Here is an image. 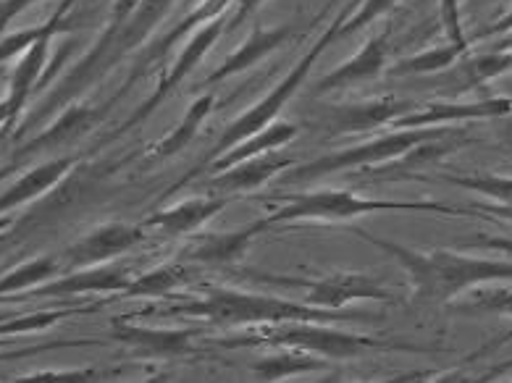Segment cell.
<instances>
[{
    "label": "cell",
    "mask_w": 512,
    "mask_h": 383,
    "mask_svg": "<svg viewBox=\"0 0 512 383\" xmlns=\"http://www.w3.org/2000/svg\"><path fill=\"white\" fill-rule=\"evenodd\" d=\"M352 234L397 260L402 271L407 273L410 284H413V292L418 300L447 302L460 292H465V289H473V286L489 284V281H512V263L465 258V255L444 250L423 255L413 247H405V244L392 242V239L373 237L363 229H352Z\"/></svg>",
    "instance_id": "cell-1"
},
{
    "label": "cell",
    "mask_w": 512,
    "mask_h": 383,
    "mask_svg": "<svg viewBox=\"0 0 512 383\" xmlns=\"http://www.w3.org/2000/svg\"><path fill=\"white\" fill-rule=\"evenodd\" d=\"M171 315H192L203 318L216 326H271V323L284 321H373L371 313H344V310H323L308 302L281 300V297H268V294L239 292L229 286H203V297L195 302H182L171 305Z\"/></svg>",
    "instance_id": "cell-2"
},
{
    "label": "cell",
    "mask_w": 512,
    "mask_h": 383,
    "mask_svg": "<svg viewBox=\"0 0 512 383\" xmlns=\"http://www.w3.org/2000/svg\"><path fill=\"white\" fill-rule=\"evenodd\" d=\"M276 347V349H300L310 355L331 357V360H352L360 357L371 349H394V344L379 342L373 336L350 334V331H339L331 328L329 323L318 321H284L271 323V326H258V331L237 339H221L218 347L242 349V347Z\"/></svg>",
    "instance_id": "cell-3"
},
{
    "label": "cell",
    "mask_w": 512,
    "mask_h": 383,
    "mask_svg": "<svg viewBox=\"0 0 512 383\" xmlns=\"http://www.w3.org/2000/svg\"><path fill=\"white\" fill-rule=\"evenodd\" d=\"M281 205L271 208L266 216L268 226L295 221H321L337 223L352 221L368 213H381V210H436V213H449V216H463L470 210L444 208L439 202H397V200H376V197H360L350 189H321V192H302V195H281Z\"/></svg>",
    "instance_id": "cell-4"
},
{
    "label": "cell",
    "mask_w": 512,
    "mask_h": 383,
    "mask_svg": "<svg viewBox=\"0 0 512 383\" xmlns=\"http://www.w3.org/2000/svg\"><path fill=\"white\" fill-rule=\"evenodd\" d=\"M449 134V129H436V126H418V129H397L392 134L376 137V140L360 142L347 150H337V153L321 155L316 161L302 163V166L289 168L284 174V182L289 184H305L316 182L323 176L339 174V171H350V168H373L381 163L397 161L405 153H410L413 147L423 145V142L439 140Z\"/></svg>",
    "instance_id": "cell-5"
},
{
    "label": "cell",
    "mask_w": 512,
    "mask_h": 383,
    "mask_svg": "<svg viewBox=\"0 0 512 383\" xmlns=\"http://www.w3.org/2000/svg\"><path fill=\"white\" fill-rule=\"evenodd\" d=\"M344 21V14H339L337 19L331 21V27L323 32L321 37L316 40V45L305 53V56L300 58V61L289 69V74L284 79H281L279 84H276L274 90L268 92L266 98H260L258 103L250 108V111H245L239 119H234L232 124L226 126L224 134L218 137L216 147H213L211 158H208V163L213 161V158H218L221 153H226V150H232L237 142L247 140V137H253V134H258L260 129H266L268 124H274L276 116H279L281 111H284V105L292 100V95H295L297 90H300L302 84H305V79H308V74L313 71V66H316L318 58L323 56V50L329 48L331 42L339 40V27H342Z\"/></svg>",
    "instance_id": "cell-6"
},
{
    "label": "cell",
    "mask_w": 512,
    "mask_h": 383,
    "mask_svg": "<svg viewBox=\"0 0 512 383\" xmlns=\"http://www.w3.org/2000/svg\"><path fill=\"white\" fill-rule=\"evenodd\" d=\"M255 281L271 286H289L302 289L305 302L323 310H344L358 300H386L392 302V292L365 273H329L323 279H295V276H274V273H255Z\"/></svg>",
    "instance_id": "cell-7"
},
{
    "label": "cell",
    "mask_w": 512,
    "mask_h": 383,
    "mask_svg": "<svg viewBox=\"0 0 512 383\" xmlns=\"http://www.w3.org/2000/svg\"><path fill=\"white\" fill-rule=\"evenodd\" d=\"M226 27H229V19L226 16H218V19H211L208 24H203V27L197 29V32H192L190 37H187V42H184L182 53H179V58L174 61V66H171V71L166 74V77H161V82H158V87H155V92L150 95L145 103L137 108V111L129 116L127 121H124V126H121L119 132L113 134V137H119V134L129 132V129H134V126L140 124V121H145L150 116V113L158 108V105L163 103V100L169 98L171 92L179 87V84L184 82V79L190 77L192 71L200 66V61L205 58V53L216 45V40L226 32Z\"/></svg>",
    "instance_id": "cell-8"
},
{
    "label": "cell",
    "mask_w": 512,
    "mask_h": 383,
    "mask_svg": "<svg viewBox=\"0 0 512 383\" xmlns=\"http://www.w3.org/2000/svg\"><path fill=\"white\" fill-rule=\"evenodd\" d=\"M174 3L176 0H140V6L134 8L124 24H111L106 29V35L92 48V56L103 63V69L116 66L119 58H124L129 50L140 48L142 42L148 40L150 32L166 19Z\"/></svg>",
    "instance_id": "cell-9"
},
{
    "label": "cell",
    "mask_w": 512,
    "mask_h": 383,
    "mask_svg": "<svg viewBox=\"0 0 512 383\" xmlns=\"http://www.w3.org/2000/svg\"><path fill=\"white\" fill-rule=\"evenodd\" d=\"M145 229L142 226H129V223H103L92 229L82 239L69 244L64 252V263L71 271L77 268H92V265H106L108 260L119 258L124 252L134 250L137 244L145 242Z\"/></svg>",
    "instance_id": "cell-10"
},
{
    "label": "cell",
    "mask_w": 512,
    "mask_h": 383,
    "mask_svg": "<svg viewBox=\"0 0 512 383\" xmlns=\"http://www.w3.org/2000/svg\"><path fill=\"white\" fill-rule=\"evenodd\" d=\"M292 163L295 161L289 155H279V150H271V153L255 155V158L234 163L232 168L216 171L211 179H205L200 184V189H203V195L218 197H232L239 195V192H255V189L266 187L284 168H292Z\"/></svg>",
    "instance_id": "cell-11"
},
{
    "label": "cell",
    "mask_w": 512,
    "mask_h": 383,
    "mask_svg": "<svg viewBox=\"0 0 512 383\" xmlns=\"http://www.w3.org/2000/svg\"><path fill=\"white\" fill-rule=\"evenodd\" d=\"M50 40H53V37L37 40L32 48L24 50L19 63H16L14 71H11V79H8V95L0 100V134H3V137H6L8 129L16 124V119L22 116L29 98H32V92L40 90L43 69H45V63H48Z\"/></svg>",
    "instance_id": "cell-12"
},
{
    "label": "cell",
    "mask_w": 512,
    "mask_h": 383,
    "mask_svg": "<svg viewBox=\"0 0 512 383\" xmlns=\"http://www.w3.org/2000/svg\"><path fill=\"white\" fill-rule=\"evenodd\" d=\"M192 328H150L137 323L113 321L111 339L129 347L140 357H184L195 352Z\"/></svg>",
    "instance_id": "cell-13"
},
{
    "label": "cell",
    "mask_w": 512,
    "mask_h": 383,
    "mask_svg": "<svg viewBox=\"0 0 512 383\" xmlns=\"http://www.w3.org/2000/svg\"><path fill=\"white\" fill-rule=\"evenodd\" d=\"M413 111V103L400 98L365 100V103H344L329 108L323 116V124L331 134H360L373 132L379 126H392L394 121Z\"/></svg>",
    "instance_id": "cell-14"
},
{
    "label": "cell",
    "mask_w": 512,
    "mask_h": 383,
    "mask_svg": "<svg viewBox=\"0 0 512 383\" xmlns=\"http://www.w3.org/2000/svg\"><path fill=\"white\" fill-rule=\"evenodd\" d=\"M132 276L116 265H92L77 268L64 279L45 281V284L29 289L32 297H77V294H116L129 286Z\"/></svg>",
    "instance_id": "cell-15"
},
{
    "label": "cell",
    "mask_w": 512,
    "mask_h": 383,
    "mask_svg": "<svg viewBox=\"0 0 512 383\" xmlns=\"http://www.w3.org/2000/svg\"><path fill=\"white\" fill-rule=\"evenodd\" d=\"M229 3H232V0H203V3H200L195 11H190V14L184 16V19L179 21L176 27H171L166 35L158 37V40H153V45H150V48L145 50L140 58H137V63H134V69H132V74H129L127 84L121 87L119 95H116L113 100H119L121 95H124V92H127L129 87L137 82V79L145 77V74H148V69L153 66L155 61H161L163 56H169L171 48H174L176 42L184 40V37H190L197 27H203V24H208L211 19L224 16V11L229 8Z\"/></svg>",
    "instance_id": "cell-16"
},
{
    "label": "cell",
    "mask_w": 512,
    "mask_h": 383,
    "mask_svg": "<svg viewBox=\"0 0 512 383\" xmlns=\"http://www.w3.org/2000/svg\"><path fill=\"white\" fill-rule=\"evenodd\" d=\"M111 103H106L103 108H95V105H69L61 116H58L53 124L45 129L43 134H37L35 140H29L27 145L19 147V158L24 155L43 153V150H56V147H66L71 142H77L85 132H90L92 126L98 124L108 111H111Z\"/></svg>",
    "instance_id": "cell-17"
},
{
    "label": "cell",
    "mask_w": 512,
    "mask_h": 383,
    "mask_svg": "<svg viewBox=\"0 0 512 383\" xmlns=\"http://www.w3.org/2000/svg\"><path fill=\"white\" fill-rule=\"evenodd\" d=\"M226 202H229V197L218 195L190 197V200L176 202V205H169V208L153 213L145 221V226L163 231L169 237H187V234H195L197 229H203L213 216H218L226 208Z\"/></svg>",
    "instance_id": "cell-18"
},
{
    "label": "cell",
    "mask_w": 512,
    "mask_h": 383,
    "mask_svg": "<svg viewBox=\"0 0 512 383\" xmlns=\"http://www.w3.org/2000/svg\"><path fill=\"white\" fill-rule=\"evenodd\" d=\"M386 61H389L386 40L384 37H371L350 61H344L342 66L329 71V74L316 84L313 95H326V92L342 90V87H352V84L368 82V79L379 77L381 71L386 69Z\"/></svg>",
    "instance_id": "cell-19"
},
{
    "label": "cell",
    "mask_w": 512,
    "mask_h": 383,
    "mask_svg": "<svg viewBox=\"0 0 512 383\" xmlns=\"http://www.w3.org/2000/svg\"><path fill=\"white\" fill-rule=\"evenodd\" d=\"M266 229H271L266 221V216L258 218V221L247 223V226H239L232 231H218V234H203V237L195 239V247H192L190 258L197 263L205 265H229L234 260H239L247 252V247L255 242L258 234H263Z\"/></svg>",
    "instance_id": "cell-20"
},
{
    "label": "cell",
    "mask_w": 512,
    "mask_h": 383,
    "mask_svg": "<svg viewBox=\"0 0 512 383\" xmlns=\"http://www.w3.org/2000/svg\"><path fill=\"white\" fill-rule=\"evenodd\" d=\"M295 29L292 27H271V29H255L253 35L247 37L232 56H226L224 61L218 63V69L213 71L211 77L205 79V84L224 82V79H232L242 71L253 69L255 63H260L263 58H268L274 50H279L284 42H289Z\"/></svg>",
    "instance_id": "cell-21"
},
{
    "label": "cell",
    "mask_w": 512,
    "mask_h": 383,
    "mask_svg": "<svg viewBox=\"0 0 512 383\" xmlns=\"http://www.w3.org/2000/svg\"><path fill=\"white\" fill-rule=\"evenodd\" d=\"M512 111L510 100H484V103L452 105V103H431L421 111H407L405 116L394 121V129H418V126L452 124L465 119H494Z\"/></svg>",
    "instance_id": "cell-22"
},
{
    "label": "cell",
    "mask_w": 512,
    "mask_h": 383,
    "mask_svg": "<svg viewBox=\"0 0 512 383\" xmlns=\"http://www.w3.org/2000/svg\"><path fill=\"white\" fill-rule=\"evenodd\" d=\"M74 158H56V161H48L43 166L32 168L29 174H24L22 179H16L11 187L0 195V216H6L8 210L19 208L24 202L37 200L40 195H45L48 189L56 187L71 168H74Z\"/></svg>",
    "instance_id": "cell-23"
},
{
    "label": "cell",
    "mask_w": 512,
    "mask_h": 383,
    "mask_svg": "<svg viewBox=\"0 0 512 383\" xmlns=\"http://www.w3.org/2000/svg\"><path fill=\"white\" fill-rule=\"evenodd\" d=\"M297 137V126L287 124V121H279V124H268L266 129H260L258 134L247 137V140L237 142L232 150H226L218 158L211 161V171H224V168H232L234 163L247 161V158H255V155L271 153V150H281V147L292 142Z\"/></svg>",
    "instance_id": "cell-24"
},
{
    "label": "cell",
    "mask_w": 512,
    "mask_h": 383,
    "mask_svg": "<svg viewBox=\"0 0 512 383\" xmlns=\"http://www.w3.org/2000/svg\"><path fill=\"white\" fill-rule=\"evenodd\" d=\"M74 6V0H64L61 6L53 11L48 21L37 24V27L22 29V32H14V35L0 37V66L6 61H11L14 56L24 53L27 48H32L37 40H45V37H56L61 32H69L74 29V19L69 16V8Z\"/></svg>",
    "instance_id": "cell-25"
},
{
    "label": "cell",
    "mask_w": 512,
    "mask_h": 383,
    "mask_svg": "<svg viewBox=\"0 0 512 383\" xmlns=\"http://www.w3.org/2000/svg\"><path fill=\"white\" fill-rule=\"evenodd\" d=\"M213 103H216V98L213 95H203V98H197L195 103L184 111L182 121H179V126H176L174 132H169L163 140H158L155 145H150L153 150H150V155L153 158H171V155H179L184 150V147H190L192 140L197 137V132H200V126H203V121L208 119V113H211Z\"/></svg>",
    "instance_id": "cell-26"
},
{
    "label": "cell",
    "mask_w": 512,
    "mask_h": 383,
    "mask_svg": "<svg viewBox=\"0 0 512 383\" xmlns=\"http://www.w3.org/2000/svg\"><path fill=\"white\" fill-rule=\"evenodd\" d=\"M184 284H187V271H184V265L169 263L158 265V268H150L148 273H140L137 279L129 281L124 294H127V297H166V294L176 292V289Z\"/></svg>",
    "instance_id": "cell-27"
},
{
    "label": "cell",
    "mask_w": 512,
    "mask_h": 383,
    "mask_svg": "<svg viewBox=\"0 0 512 383\" xmlns=\"http://www.w3.org/2000/svg\"><path fill=\"white\" fill-rule=\"evenodd\" d=\"M321 368V360H313L310 352H300V349H287V352H279V355H268L253 365V370L263 381H279V378L313 373V370Z\"/></svg>",
    "instance_id": "cell-28"
},
{
    "label": "cell",
    "mask_w": 512,
    "mask_h": 383,
    "mask_svg": "<svg viewBox=\"0 0 512 383\" xmlns=\"http://www.w3.org/2000/svg\"><path fill=\"white\" fill-rule=\"evenodd\" d=\"M444 182L460 184L465 189L481 192L486 197H494L499 205H486L484 210H491L497 216L512 218V179L507 176H442Z\"/></svg>",
    "instance_id": "cell-29"
},
{
    "label": "cell",
    "mask_w": 512,
    "mask_h": 383,
    "mask_svg": "<svg viewBox=\"0 0 512 383\" xmlns=\"http://www.w3.org/2000/svg\"><path fill=\"white\" fill-rule=\"evenodd\" d=\"M58 260L56 258H35L24 265H16L14 271H8L3 279H0V297L14 292H27V289H35V286L45 284L56 276Z\"/></svg>",
    "instance_id": "cell-30"
},
{
    "label": "cell",
    "mask_w": 512,
    "mask_h": 383,
    "mask_svg": "<svg viewBox=\"0 0 512 383\" xmlns=\"http://www.w3.org/2000/svg\"><path fill=\"white\" fill-rule=\"evenodd\" d=\"M465 53L460 45H442V48H431L426 53L410 56L405 61L394 63L392 74L394 77H410V74H434V71L449 69L457 61V56Z\"/></svg>",
    "instance_id": "cell-31"
},
{
    "label": "cell",
    "mask_w": 512,
    "mask_h": 383,
    "mask_svg": "<svg viewBox=\"0 0 512 383\" xmlns=\"http://www.w3.org/2000/svg\"><path fill=\"white\" fill-rule=\"evenodd\" d=\"M510 69H512L510 50H491V53H486V56L470 58L468 63H463V69L457 71L455 79H460L465 87H476V84L481 82L502 77V74Z\"/></svg>",
    "instance_id": "cell-32"
},
{
    "label": "cell",
    "mask_w": 512,
    "mask_h": 383,
    "mask_svg": "<svg viewBox=\"0 0 512 383\" xmlns=\"http://www.w3.org/2000/svg\"><path fill=\"white\" fill-rule=\"evenodd\" d=\"M499 281H489V289H478L465 305L463 310L470 313H497V315H512V289L510 286H497Z\"/></svg>",
    "instance_id": "cell-33"
},
{
    "label": "cell",
    "mask_w": 512,
    "mask_h": 383,
    "mask_svg": "<svg viewBox=\"0 0 512 383\" xmlns=\"http://www.w3.org/2000/svg\"><path fill=\"white\" fill-rule=\"evenodd\" d=\"M394 3L397 0H363V6L358 11H352V14L344 16L342 27H339V37H350L355 32H360L363 27L373 24V21L384 16L386 11H392Z\"/></svg>",
    "instance_id": "cell-34"
},
{
    "label": "cell",
    "mask_w": 512,
    "mask_h": 383,
    "mask_svg": "<svg viewBox=\"0 0 512 383\" xmlns=\"http://www.w3.org/2000/svg\"><path fill=\"white\" fill-rule=\"evenodd\" d=\"M71 315L69 310H56V313H35V315H11L8 321L0 323V336L8 334H32V331H43L53 326L61 318Z\"/></svg>",
    "instance_id": "cell-35"
},
{
    "label": "cell",
    "mask_w": 512,
    "mask_h": 383,
    "mask_svg": "<svg viewBox=\"0 0 512 383\" xmlns=\"http://www.w3.org/2000/svg\"><path fill=\"white\" fill-rule=\"evenodd\" d=\"M439 3H442V24L447 29L449 42L465 50L468 45H465L463 21H460V0H439Z\"/></svg>",
    "instance_id": "cell-36"
},
{
    "label": "cell",
    "mask_w": 512,
    "mask_h": 383,
    "mask_svg": "<svg viewBox=\"0 0 512 383\" xmlns=\"http://www.w3.org/2000/svg\"><path fill=\"white\" fill-rule=\"evenodd\" d=\"M100 373L92 368L82 370H40V373H29L24 381H95Z\"/></svg>",
    "instance_id": "cell-37"
},
{
    "label": "cell",
    "mask_w": 512,
    "mask_h": 383,
    "mask_svg": "<svg viewBox=\"0 0 512 383\" xmlns=\"http://www.w3.org/2000/svg\"><path fill=\"white\" fill-rule=\"evenodd\" d=\"M35 3H40V0H0V35H3V29H6L16 16L35 6Z\"/></svg>",
    "instance_id": "cell-38"
},
{
    "label": "cell",
    "mask_w": 512,
    "mask_h": 383,
    "mask_svg": "<svg viewBox=\"0 0 512 383\" xmlns=\"http://www.w3.org/2000/svg\"><path fill=\"white\" fill-rule=\"evenodd\" d=\"M263 3H266V0H239V8H237V11H234V16H232V19H229V24H232V27L242 24V21H245L247 16L255 14V11H258V8L263 6Z\"/></svg>",
    "instance_id": "cell-39"
},
{
    "label": "cell",
    "mask_w": 512,
    "mask_h": 383,
    "mask_svg": "<svg viewBox=\"0 0 512 383\" xmlns=\"http://www.w3.org/2000/svg\"><path fill=\"white\" fill-rule=\"evenodd\" d=\"M470 247H484V250H505L512 252V239H489V237H481V239H473Z\"/></svg>",
    "instance_id": "cell-40"
},
{
    "label": "cell",
    "mask_w": 512,
    "mask_h": 383,
    "mask_svg": "<svg viewBox=\"0 0 512 383\" xmlns=\"http://www.w3.org/2000/svg\"><path fill=\"white\" fill-rule=\"evenodd\" d=\"M507 29H512V14H507L505 19L497 21V24H494V27L486 29L484 35H499V32H507Z\"/></svg>",
    "instance_id": "cell-41"
},
{
    "label": "cell",
    "mask_w": 512,
    "mask_h": 383,
    "mask_svg": "<svg viewBox=\"0 0 512 383\" xmlns=\"http://www.w3.org/2000/svg\"><path fill=\"white\" fill-rule=\"evenodd\" d=\"M510 339H512V331H507L505 336H499L497 342L486 344V349H484V352H494V349H497V347H502V344H507V342H510Z\"/></svg>",
    "instance_id": "cell-42"
},
{
    "label": "cell",
    "mask_w": 512,
    "mask_h": 383,
    "mask_svg": "<svg viewBox=\"0 0 512 383\" xmlns=\"http://www.w3.org/2000/svg\"><path fill=\"white\" fill-rule=\"evenodd\" d=\"M510 368H512V363H502V365H499V368L491 370L489 376H497V373H505V370H510Z\"/></svg>",
    "instance_id": "cell-43"
},
{
    "label": "cell",
    "mask_w": 512,
    "mask_h": 383,
    "mask_svg": "<svg viewBox=\"0 0 512 383\" xmlns=\"http://www.w3.org/2000/svg\"><path fill=\"white\" fill-rule=\"evenodd\" d=\"M11 223H14V221H11V218H8V216H0V231H6L8 226H11Z\"/></svg>",
    "instance_id": "cell-44"
},
{
    "label": "cell",
    "mask_w": 512,
    "mask_h": 383,
    "mask_svg": "<svg viewBox=\"0 0 512 383\" xmlns=\"http://www.w3.org/2000/svg\"><path fill=\"white\" fill-rule=\"evenodd\" d=\"M497 50H512V37H507L505 42H499Z\"/></svg>",
    "instance_id": "cell-45"
},
{
    "label": "cell",
    "mask_w": 512,
    "mask_h": 383,
    "mask_svg": "<svg viewBox=\"0 0 512 383\" xmlns=\"http://www.w3.org/2000/svg\"><path fill=\"white\" fill-rule=\"evenodd\" d=\"M16 355H22V352H0V360H8V357H16Z\"/></svg>",
    "instance_id": "cell-46"
},
{
    "label": "cell",
    "mask_w": 512,
    "mask_h": 383,
    "mask_svg": "<svg viewBox=\"0 0 512 383\" xmlns=\"http://www.w3.org/2000/svg\"><path fill=\"white\" fill-rule=\"evenodd\" d=\"M8 318H11V313H6V310H0V323L8 321Z\"/></svg>",
    "instance_id": "cell-47"
},
{
    "label": "cell",
    "mask_w": 512,
    "mask_h": 383,
    "mask_svg": "<svg viewBox=\"0 0 512 383\" xmlns=\"http://www.w3.org/2000/svg\"><path fill=\"white\" fill-rule=\"evenodd\" d=\"M3 77H6V71H3V66H0V79H3Z\"/></svg>",
    "instance_id": "cell-48"
},
{
    "label": "cell",
    "mask_w": 512,
    "mask_h": 383,
    "mask_svg": "<svg viewBox=\"0 0 512 383\" xmlns=\"http://www.w3.org/2000/svg\"><path fill=\"white\" fill-rule=\"evenodd\" d=\"M3 140H6V137H3V134H0V145H3Z\"/></svg>",
    "instance_id": "cell-49"
}]
</instances>
